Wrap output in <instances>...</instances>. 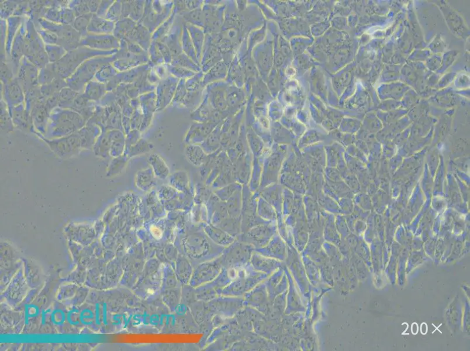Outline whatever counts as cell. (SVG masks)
I'll list each match as a JSON object with an SVG mask.
<instances>
[{"mask_svg":"<svg viewBox=\"0 0 470 351\" xmlns=\"http://www.w3.org/2000/svg\"><path fill=\"white\" fill-rule=\"evenodd\" d=\"M114 28V22L93 14L87 32L92 34H113Z\"/></svg>","mask_w":470,"mask_h":351,"instance_id":"30bf717a","label":"cell"},{"mask_svg":"<svg viewBox=\"0 0 470 351\" xmlns=\"http://www.w3.org/2000/svg\"><path fill=\"white\" fill-rule=\"evenodd\" d=\"M101 1L98 0H90L88 1V7H89L90 13L95 14L97 13Z\"/></svg>","mask_w":470,"mask_h":351,"instance_id":"f35d334b","label":"cell"},{"mask_svg":"<svg viewBox=\"0 0 470 351\" xmlns=\"http://www.w3.org/2000/svg\"><path fill=\"white\" fill-rule=\"evenodd\" d=\"M93 14L91 13L77 17L74 21L72 27L76 31L78 32L81 36L87 34L88 26H89L91 18Z\"/></svg>","mask_w":470,"mask_h":351,"instance_id":"cb8c5ba5","label":"cell"},{"mask_svg":"<svg viewBox=\"0 0 470 351\" xmlns=\"http://www.w3.org/2000/svg\"><path fill=\"white\" fill-rule=\"evenodd\" d=\"M80 46L94 50L109 51L117 50L120 47V43L113 34H92L87 33L81 38Z\"/></svg>","mask_w":470,"mask_h":351,"instance_id":"277c9868","label":"cell"},{"mask_svg":"<svg viewBox=\"0 0 470 351\" xmlns=\"http://www.w3.org/2000/svg\"><path fill=\"white\" fill-rule=\"evenodd\" d=\"M192 287L186 286L184 288L183 287V290L182 293V299L186 302V303L190 304L192 302V301H194L196 299V293L193 292V289H192Z\"/></svg>","mask_w":470,"mask_h":351,"instance_id":"e575fe53","label":"cell"},{"mask_svg":"<svg viewBox=\"0 0 470 351\" xmlns=\"http://www.w3.org/2000/svg\"><path fill=\"white\" fill-rule=\"evenodd\" d=\"M58 94L55 95L45 100V108L49 114L55 108L59 107Z\"/></svg>","mask_w":470,"mask_h":351,"instance_id":"d590c367","label":"cell"},{"mask_svg":"<svg viewBox=\"0 0 470 351\" xmlns=\"http://www.w3.org/2000/svg\"><path fill=\"white\" fill-rule=\"evenodd\" d=\"M154 146L153 144L149 143L147 141L141 138L138 143L132 145L129 149V154L131 156L142 155L153 151Z\"/></svg>","mask_w":470,"mask_h":351,"instance_id":"d4e9b609","label":"cell"},{"mask_svg":"<svg viewBox=\"0 0 470 351\" xmlns=\"http://www.w3.org/2000/svg\"><path fill=\"white\" fill-rule=\"evenodd\" d=\"M176 275L183 284H188L192 277L193 270L189 261L183 255H179L176 261Z\"/></svg>","mask_w":470,"mask_h":351,"instance_id":"5bb4252c","label":"cell"},{"mask_svg":"<svg viewBox=\"0 0 470 351\" xmlns=\"http://www.w3.org/2000/svg\"><path fill=\"white\" fill-rule=\"evenodd\" d=\"M1 99L8 106L9 110L25 104V92L17 77L6 84H1Z\"/></svg>","mask_w":470,"mask_h":351,"instance_id":"8992f818","label":"cell"},{"mask_svg":"<svg viewBox=\"0 0 470 351\" xmlns=\"http://www.w3.org/2000/svg\"><path fill=\"white\" fill-rule=\"evenodd\" d=\"M181 291L179 289H165L164 300L170 309H175L179 304L181 297Z\"/></svg>","mask_w":470,"mask_h":351,"instance_id":"484cf974","label":"cell"},{"mask_svg":"<svg viewBox=\"0 0 470 351\" xmlns=\"http://www.w3.org/2000/svg\"><path fill=\"white\" fill-rule=\"evenodd\" d=\"M114 2L113 1H106V0L101 1L97 12L95 14L98 17L106 18L107 13Z\"/></svg>","mask_w":470,"mask_h":351,"instance_id":"8d00e7d4","label":"cell"},{"mask_svg":"<svg viewBox=\"0 0 470 351\" xmlns=\"http://www.w3.org/2000/svg\"><path fill=\"white\" fill-rule=\"evenodd\" d=\"M164 271V278L163 279V280H164L163 285H164L165 287L164 289H169L176 288L177 285H178V282H177L175 271H174L172 269L169 267L165 269Z\"/></svg>","mask_w":470,"mask_h":351,"instance_id":"4dcf8cb0","label":"cell"},{"mask_svg":"<svg viewBox=\"0 0 470 351\" xmlns=\"http://www.w3.org/2000/svg\"><path fill=\"white\" fill-rule=\"evenodd\" d=\"M195 293L197 300L203 301L212 300L217 296L216 289L213 286L210 287V284L207 285V283L201 287H198Z\"/></svg>","mask_w":470,"mask_h":351,"instance_id":"83f0119b","label":"cell"},{"mask_svg":"<svg viewBox=\"0 0 470 351\" xmlns=\"http://www.w3.org/2000/svg\"><path fill=\"white\" fill-rule=\"evenodd\" d=\"M18 3L12 1H5L1 3V20H7L14 16Z\"/></svg>","mask_w":470,"mask_h":351,"instance_id":"d6a6232c","label":"cell"},{"mask_svg":"<svg viewBox=\"0 0 470 351\" xmlns=\"http://www.w3.org/2000/svg\"><path fill=\"white\" fill-rule=\"evenodd\" d=\"M418 329H419V328H418V325L417 324V323H413L412 325V327H411L412 333L414 335L417 334L418 332Z\"/></svg>","mask_w":470,"mask_h":351,"instance_id":"60d3db41","label":"cell"},{"mask_svg":"<svg viewBox=\"0 0 470 351\" xmlns=\"http://www.w3.org/2000/svg\"><path fill=\"white\" fill-rule=\"evenodd\" d=\"M169 183L173 188L179 192H185L189 188V177L186 171H176L170 177Z\"/></svg>","mask_w":470,"mask_h":351,"instance_id":"2e32d148","label":"cell"},{"mask_svg":"<svg viewBox=\"0 0 470 351\" xmlns=\"http://www.w3.org/2000/svg\"><path fill=\"white\" fill-rule=\"evenodd\" d=\"M121 13V4L120 2H114L107 12L106 18L115 22L119 19Z\"/></svg>","mask_w":470,"mask_h":351,"instance_id":"836d02e7","label":"cell"},{"mask_svg":"<svg viewBox=\"0 0 470 351\" xmlns=\"http://www.w3.org/2000/svg\"><path fill=\"white\" fill-rule=\"evenodd\" d=\"M39 69L24 57L20 62L16 77L23 88L24 92L32 88L39 86L38 76Z\"/></svg>","mask_w":470,"mask_h":351,"instance_id":"5b68a950","label":"cell"},{"mask_svg":"<svg viewBox=\"0 0 470 351\" xmlns=\"http://www.w3.org/2000/svg\"><path fill=\"white\" fill-rule=\"evenodd\" d=\"M24 18L25 57L29 59L45 52V45L37 32L34 22L28 17Z\"/></svg>","mask_w":470,"mask_h":351,"instance_id":"3957f363","label":"cell"},{"mask_svg":"<svg viewBox=\"0 0 470 351\" xmlns=\"http://www.w3.org/2000/svg\"><path fill=\"white\" fill-rule=\"evenodd\" d=\"M147 162L149 164L157 178L165 180L169 177V168L160 155L157 154L149 155L147 157Z\"/></svg>","mask_w":470,"mask_h":351,"instance_id":"4fadbf2b","label":"cell"},{"mask_svg":"<svg viewBox=\"0 0 470 351\" xmlns=\"http://www.w3.org/2000/svg\"><path fill=\"white\" fill-rule=\"evenodd\" d=\"M217 261L199 265L193 271L190 280L191 285L194 287H199L213 281L219 273Z\"/></svg>","mask_w":470,"mask_h":351,"instance_id":"52a82bcc","label":"cell"},{"mask_svg":"<svg viewBox=\"0 0 470 351\" xmlns=\"http://www.w3.org/2000/svg\"><path fill=\"white\" fill-rule=\"evenodd\" d=\"M80 93L73 91L72 89L66 87L59 93V107L64 109H71L74 101Z\"/></svg>","mask_w":470,"mask_h":351,"instance_id":"44dd1931","label":"cell"},{"mask_svg":"<svg viewBox=\"0 0 470 351\" xmlns=\"http://www.w3.org/2000/svg\"><path fill=\"white\" fill-rule=\"evenodd\" d=\"M68 5L69 8L73 10L76 17L90 13L88 1H85V0L69 1Z\"/></svg>","mask_w":470,"mask_h":351,"instance_id":"f1b7e54d","label":"cell"},{"mask_svg":"<svg viewBox=\"0 0 470 351\" xmlns=\"http://www.w3.org/2000/svg\"><path fill=\"white\" fill-rule=\"evenodd\" d=\"M204 230L207 236H208L216 244H223L225 238L227 237H226L227 234L224 233V231L219 227L212 225L206 226Z\"/></svg>","mask_w":470,"mask_h":351,"instance_id":"4316f807","label":"cell"},{"mask_svg":"<svg viewBox=\"0 0 470 351\" xmlns=\"http://www.w3.org/2000/svg\"><path fill=\"white\" fill-rule=\"evenodd\" d=\"M107 93L106 84L99 83L94 78L86 84L83 94L88 99L97 103Z\"/></svg>","mask_w":470,"mask_h":351,"instance_id":"9a60e30c","label":"cell"},{"mask_svg":"<svg viewBox=\"0 0 470 351\" xmlns=\"http://www.w3.org/2000/svg\"><path fill=\"white\" fill-rule=\"evenodd\" d=\"M117 74V70L114 66L113 63H107L98 71L94 78L99 83L106 84L116 76Z\"/></svg>","mask_w":470,"mask_h":351,"instance_id":"7402d4cb","label":"cell"},{"mask_svg":"<svg viewBox=\"0 0 470 351\" xmlns=\"http://www.w3.org/2000/svg\"><path fill=\"white\" fill-rule=\"evenodd\" d=\"M155 176L151 167L138 171L136 174V184L143 192H149L156 184Z\"/></svg>","mask_w":470,"mask_h":351,"instance_id":"7c38bea8","label":"cell"},{"mask_svg":"<svg viewBox=\"0 0 470 351\" xmlns=\"http://www.w3.org/2000/svg\"><path fill=\"white\" fill-rule=\"evenodd\" d=\"M24 18V17L12 16L7 20L6 51L8 61L14 40L23 24Z\"/></svg>","mask_w":470,"mask_h":351,"instance_id":"9c48e42d","label":"cell"},{"mask_svg":"<svg viewBox=\"0 0 470 351\" xmlns=\"http://www.w3.org/2000/svg\"><path fill=\"white\" fill-rule=\"evenodd\" d=\"M165 253L168 259L170 261H173V262H176L179 256L177 250L172 245H169L166 246Z\"/></svg>","mask_w":470,"mask_h":351,"instance_id":"74e56055","label":"cell"},{"mask_svg":"<svg viewBox=\"0 0 470 351\" xmlns=\"http://www.w3.org/2000/svg\"><path fill=\"white\" fill-rule=\"evenodd\" d=\"M63 2L61 12V24L72 25L76 18L73 10L68 7V2Z\"/></svg>","mask_w":470,"mask_h":351,"instance_id":"f546056e","label":"cell"},{"mask_svg":"<svg viewBox=\"0 0 470 351\" xmlns=\"http://www.w3.org/2000/svg\"><path fill=\"white\" fill-rule=\"evenodd\" d=\"M116 55L97 57L88 59L72 75L66 79L67 86L78 93H83L86 84L94 79L95 74L103 65L116 61Z\"/></svg>","mask_w":470,"mask_h":351,"instance_id":"7a4b0ae2","label":"cell"},{"mask_svg":"<svg viewBox=\"0 0 470 351\" xmlns=\"http://www.w3.org/2000/svg\"><path fill=\"white\" fill-rule=\"evenodd\" d=\"M45 51L49 63H55L60 61L68 52L58 45H45Z\"/></svg>","mask_w":470,"mask_h":351,"instance_id":"603a6c76","label":"cell"},{"mask_svg":"<svg viewBox=\"0 0 470 351\" xmlns=\"http://www.w3.org/2000/svg\"><path fill=\"white\" fill-rule=\"evenodd\" d=\"M59 77L58 73L57 63L47 65L39 69L38 83L39 85L49 84Z\"/></svg>","mask_w":470,"mask_h":351,"instance_id":"e0dca14e","label":"cell"},{"mask_svg":"<svg viewBox=\"0 0 470 351\" xmlns=\"http://www.w3.org/2000/svg\"><path fill=\"white\" fill-rule=\"evenodd\" d=\"M421 333L425 335L428 332V326L427 324L425 323L422 324L421 327Z\"/></svg>","mask_w":470,"mask_h":351,"instance_id":"ab89813d","label":"cell"},{"mask_svg":"<svg viewBox=\"0 0 470 351\" xmlns=\"http://www.w3.org/2000/svg\"><path fill=\"white\" fill-rule=\"evenodd\" d=\"M35 27L45 45H58L59 36L56 33L43 29L38 26H35Z\"/></svg>","mask_w":470,"mask_h":351,"instance_id":"1f68e13d","label":"cell"},{"mask_svg":"<svg viewBox=\"0 0 470 351\" xmlns=\"http://www.w3.org/2000/svg\"><path fill=\"white\" fill-rule=\"evenodd\" d=\"M24 18L21 27L14 40L10 57L11 66L15 77H16L22 59L25 57V22Z\"/></svg>","mask_w":470,"mask_h":351,"instance_id":"ba28073f","label":"cell"},{"mask_svg":"<svg viewBox=\"0 0 470 351\" xmlns=\"http://www.w3.org/2000/svg\"><path fill=\"white\" fill-rule=\"evenodd\" d=\"M117 52V50L101 51L79 47L76 50L68 52L65 57L57 63L58 76L66 80L88 59L97 57L112 56L116 54Z\"/></svg>","mask_w":470,"mask_h":351,"instance_id":"6da1fadb","label":"cell"},{"mask_svg":"<svg viewBox=\"0 0 470 351\" xmlns=\"http://www.w3.org/2000/svg\"><path fill=\"white\" fill-rule=\"evenodd\" d=\"M66 87H68L66 80L61 77H58L53 83L40 85V92L43 98L47 99L51 96L58 94L63 89Z\"/></svg>","mask_w":470,"mask_h":351,"instance_id":"d6986e66","label":"cell"},{"mask_svg":"<svg viewBox=\"0 0 470 351\" xmlns=\"http://www.w3.org/2000/svg\"><path fill=\"white\" fill-rule=\"evenodd\" d=\"M201 235H191L187 240V252L191 256H197L204 253L205 249V240Z\"/></svg>","mask_w":470,"mask_h":351,"instance_id":"ac0fdd59","label":"cell"},{"mask_svg":"<svg viewBox=\"0 0 470 351\" xmlns=\"http://www.w3.org/2000/svg\"><path fill=\"white\" fill-rule=\"evenodd\" d=\"M186 158L191 165L195 167H202L207 161V155L199 145L187 144L184 149Z\"/></svg>","mask_w":470,"mask_h":351,"instance_id":"8fae6325","label":"cell"},{"mask_svg":"<svg viewBox=\"0 0 470 351\" xmlns=\"http://www.w3.org/2000/svg\"><path fill=\"white\" fill-rule=\"evenodd\" d=\"M200 146L207 155L212 154L218 151L221 146V138L220 134L216 130L210 133Z\"/></svg>","mask_w":470,"mask_h":351,"instance_id":"ffe728a7","label":"cell"}]
</instances>
